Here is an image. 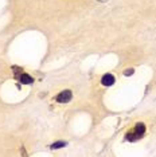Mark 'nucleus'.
Returning a JSON list of instances; mask_svg holds the SVG:
<instances>
[{
	"mask_svg": "<svg viewBox=\"0 0 156 157\" xmlns=\"http://www.w3.org/2000/svg\"><path fill=\"white\" fill-rule=\"evenodd\" d=\"M101 83L104 85V86H112V85L115 83V77H113L112 74H105L101 79Z\"/></svg>",
	"mask_w": 156,
	"mask_h": 157,
	"instance_id": "nucleus-3",
	"label": "nucleus"
},
{
	"mask_svg": "<svg viewBox=\"0 0 156 157\" xmlns=\"http://www.w3.org/2000/svg\"><path fill=\"white\" fill-rule=\"evenodd\" d=\"M124 74H125L127 77H129V75H132V74H133V70H127Z\"/></svg>",
	"mask_w": 156,
	"mask_h": 157,
	"instance_id": "nucleus-6",
	"label": "nucleus"
},
{
	"mask_svg": "<svg viewBox=\"0 0 156 157\" xmlns=\"http://www.w3.org/2000/svg\"><path fill=\"white\" fill-rule=\"evenodd\" d=\"M61 146H65V142H55V144H53L51 148L53 149H59Z\"/></svg>",
	"mask_w": 156,
	"mask_h": 157,
	"instance_id": "nucleus-5",
	"label": "nucleus"
},
{
	"mask_svg": "<svg viewBox=\"0 0 156 157\" xmlns=\"http://www.w3.org/2000/svg\"><path fill=\"white\" fill-rule=\"evenodd\" d=\"M20 82H22V83H24V85H31V83L34 82V79H33V77H30L28 74L23 73L22 75H20Z\"/></svg>",
	"mask_w": 156,
	"mask_h": 157,
	"instance_id": "nucleus-4",
	"label": "nucleus"
},
{
	"mask_svg": "<svg viewBox=\"0 0 156 157\" xmlns=\"http://www.w3.org/2000/svg\"><path fill=\"white\" fill-rule=\"evenodd\" d=\"M70 99H72V91H70V90H65V91L59 93V94L57 95V101L61 102V103L69 102Z\"/></svg>",
	"mask_w": 156,
	"mask_h": 157,
	"instance_id": "nucleus-2",
	"label": "nucleus"
},
{
	"mask_svg": "<svg viewBox=\"0 0 156 157\" xmlns=\"http://www.w3.org/2000/svg\"><path fill=\"white\" fill-rule=\"evenodd\" d=\"M144 132H145L144 124H137L136 126H135V132H133V133L127 134V140H128V141H136V140H139L141 136L144 134Z\"/></svg>",
	"mask_w": 156,
	"mask_h": 157,
	"instance_id": "nucleus-1",
	"label": "nucleus"
}]
</instances>
